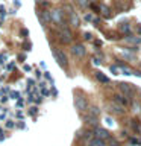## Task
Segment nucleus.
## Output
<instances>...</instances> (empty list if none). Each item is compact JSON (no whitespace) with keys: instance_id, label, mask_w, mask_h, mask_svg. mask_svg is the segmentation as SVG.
<instances>
[{"instance_id":"f257e3e1","label":"nucleus","mask_w":141,"mask_h":146,"mask_svg":"<svg viewBox=\"0 0 141 146\" xmlns=\"http://www.w3.org/2000/svg\"><path fill=\"white\" fill-rule=\"evenodd\" d=\"M53 56L55 59L59 62V66H67V56H65V53L62 52V50H59V49H53Z\"/></svg>"},{"instance_id":"f03ea898","label":"nucleus","mask_w":141,"mask_h":146,"mask_svg":"<svg viewBox=\"0 0 141 146\" xmlns=\"http://www.w3.org/2000/svg\"><path fill=\"white\" fill-rule=\"evenodd\" d=\"M59 40L62 41V43H71L73 36H71V32L67 29V27H64L62 31H59Z\"/></svg>"},{"instance_id":"7ed1b4c3","label":"nucleus","mask_w":141,"mask_h":146,"mask_svg":"<svg viewBox=\"0 0 141 146\" xmlns=\"http://www.w3.org/2000/svg\"><path fill=\"white\" fill-rule=\"evenodd\" d=\"M71 52H73V55H76V56H79V58H82L85 55V47L82 44H74L71 47Z\"/></svg>"},{"instance_id":"20e7f679","label":"nucleus","mask_w":141,"mask_h":146,"mask_svg":"<svg viewBox=\"0 0 141 146\" xmlns=\"http://www.w3.org/2000/svg\"><path fill=\"white\" fill-rule=\"evenodd\" d=\"M118 87H120L121 93L125 96H132V94H134V88H132L129 84H118Z\"/></svg>"},{"instance_id":"39448f33","label":"nucleus","mask_w":141,"mask_h":146,"mask_svg":"<svg viewBox=\"0 0 141 146\" xmlns=\"http://www.w3.org/2000/svg\"><path fill=\"white\" fill-rule=\"evenodd\" d=\"M94 134H96L97 139H102V140H105V139H108V137H109V132L106 129H103V128H96Z\"/></svg>"},{"instance_id":"423d86ee","label":"nucleus","mask_w":141,"mask_h":146,"mask_svg":"<svg viewBox=\"0 0 141 146\" xmlns=\"http://www.w3.org/2000/svg\"><path fill=\"white\" fill-rule=\"evenodd\" d=\"M76 108L79 110V111H85L86 110V100L84 98H80V96L76 98Z\"/></svg>"},{"instance_id":"0eeeda50","label":"nucleus","mask_w":141,"mask_h":146,"mask_svg":"<svg viewBox=\"0 0 141 146\" xmlns=\"http://www.w3.org/2000/svg\"><path fill=\"white\" fill-rule=\"evenodd\" d=\"M38 15L41 18V21H43V25H47L49 21H52V15H50L49 11H43V12H40Z\"/></svg>"},{"instance_id":"6e6552de","label":"nucleus","mask_w":141,"mask_h":146,"mask_svg":"<svg viewBox=\"0 0 141 146\" xmlns=\"http://www.w3.org/2000/svg\"><path fill=\"white\" fill-rule=\"evenodd\" d=\"M85 120L90 123V125H93V126H96L97 125V116H94V114H91V113H88L85 116Z\"/></svg>"},{"instance_id":"1a4fd4ad","label":"nucleus","mask_w":141,"mask_h":146,"mask_svg":"<svg viewBox=\"0 0 141 146\" xmlns=\"http://www.w3.org/2000/svg\"><path fill=\"white\" fill-rule=\"evenodd\" d=\"M50 15H52V20L55 23H61V20H62V12L61 11H53V12H50Z\"/></svg>"},{"instance_id":"9d476101","label":"nucleus","mask_w":141,"mask_h":146,"mask_svg":"<svg viewBox=\"0 0 141 146\" xmlns=\"http://www.w3.org/2000/svg\"><path fill=\"white\" fill-rule=\"evenodd\" d=\"M114 100H115L117 104H120L121 107H126V105H127V99L123 98L121 94H115V96H114Z\"/></svg>"},{"instance_id":"9b49d317","label":"nucleus","mask_w":141,"mask_h":146,"mask_svg":"<svg viewBox=\"0 0 141 146\" xmlns=\"http://www.w3.org/2000/svg\"><path fill=\"white\" fill-rule=\"evenodd\" d=\"M9 99H12V100H17V99H20V98H23V94H21V91H15V90H11L9 91V96H8Z\"/></svg>"},{"instance_id":"f8f14e48","label":"nucleus","mask_w":141,"mask_h":146,"mask_svg":"<svg viewBox=\"0 0 141 146\" xmlns=\"http://www.w3.org/2000/svg\"><path fill=\"white\" fill-rule=\"evenodd\" d=\"M90 146H105V141L102 140V139H91L90 140Z\"/></svg>"},{"instance_id":"ddd939ff","label":"nucleus","mask_w":141,"mask_h":146,"mask_svg":"<svg viewBox=\"0 0 141 146\" xmlns=\"http://www.w3.org/2000/svg\"><path fill=\"white\" fill-rule=\"evenodd\" d=\"M111 111H112V113H115V114H123V113H125V110H123L120 105L114 104V105H111Z\"/></svg>"},{"instance_id":"4468645a","label":"nucleus","mask_w":141,"mask_h":146,"mask_svg":"<svg viewBox=\"0 0 141 146\" xmlns=\"http://www.w3.org/2000/svg\"><path fill=\"white\" fill-rule=\"evenodd\" d=\"M15 107H17L18 110H21L23 107H24V98H20V99H17V100H15Z\"/></svg>"},{"instance_id":"2eb2a0df","label":"nucleus","mask_w":141,"mask_h":146,"mask_svg":"<svg viewBox=\"0 0 141 146\" xmlns=\"http://www.w3.org/2000/svg\"><path fill=\"white\" fill-rule=\"evenodd\" d=\"M70 21H71L73 26H79V18H77L74 14H71V15H70Z\"/></svg>"},{"instance_id":"dca6fc26","label":"nucleus","mask_w":141,"mask_h":146,"mask_svg":"<svg viewBox=\"0 0 141 146\" xmlns=\"http://www.w3.org/2000/svg\"><path fill=\"white\" fill-rule=\"evenodd\" d=\"M96 76H97V79H99V81L105 82V84H108V82H109V79H108V78L105 76V75H102V73H97V75H96Z\"/></svg>"},{"instance_id":"f3484780","label":"nucleus","mask_w":141,"mask_h":146,"mask_svg":"<svg viewBox=\"0 0 141 146\" xmlns=\"http://www.w3.org/2000/svg\"><path fill=\"white\" fill-rule=\"evenodd\" d=\"M36 113H38V107H36V105H32V107L29 108V114L30 116H35Z\"/></svg>"},{"instance_id":"a211bd4d","label":"nucleus","mask_w":141,"mask_h":146,"mask_svg":"<svg viewBox=\"0 0 141 146\" xmlns=\"http://www.w3.org/2000/svg\"><path fill=\"white\" fill-rule=\"evenodd\" d=\"M90 113H91V114H94V116H97V114L100 113V110H99L97 107H91V110H90Z\"/></svg>"},{"instance_id":"6ab92c4d","label":"nucleus","mask_w":141,"mask_h":146,"mask_svg":"<svg viewBox=\"0 0 141 146\" xmlns=\"http://www.w3.org/2000/svg\"><path fill=\"white\" fill-rule=\"evenodd\" d=\"M132 128H134L135 131H138V132H141V125H140V123H132Z\"/></svg>"},{"instance_id":"aec40b11","label":"nucleus","mask_w":141,"mask_h":146,"mask_svg":"<svg viewBox=\"0 0 141 146\" xmlns=\"http://www.w3.org/2000/svg\"><path fill=\"white\" fill-rule=\"evenodd\" d=\"M85 20H86V21H94L96 18L91 15V14H86V15H85Z\"/></svg>"},{"instance_id":"412c9836","label":"nucleus","mask_w":141,"mask_h":146,"mask_svg":"<svg viewBox=\"0 0 141 146\" xmlns=\"http://www.w3.org/2000/svg\"><path fill=\"white\" fill-rule=\"evenodd\" d=\"M91 139H93V132H90V131H88V132L85 134V140H88V141H90Z\"/></svg>"},{"instance_id":"4be33fe9","label":"nucleus","mask_w":141,"mask_h":146,"mask_svg":"<svg viewBox=\"0 0 141 146\" xmlns=\"http://www.w3.org/2000/svg\"><path fill=\"white\" fill-rule=\"evenodd\" d=\"M14 66H15V61H11V62L8 64V67H6V68H8V70H12Z\"/></svg>"},{"instance_id":"5701e85b","label":"nucleus","mask_w":141,"mask_h":146,"mask_svg":"<svg viewBox=\"0 0 141 146\" xmlns=\"http://www.w3.org/2000/svg\"><path fill=\"white\" fill-rule=\"evenodd\" d=\"M80 6H88V0H79Z\"/></svg>"},{"instance_id":"b1692460","label":"nucleus","mask_w":141,"mask_h":146,"mask_svg":"<svg viewBox=\"0 0 141 146\" xmlns=\"http://www.w3.org/2000/svg\"><path fill=\"white\" fill-rule=\"evenodd\" d=\"M102 11H103V14H105V17H109V12H108V8H106V6H102Z\"/></svg>"},{"instance_id":"393cba45","label":"nucleus","mask_w":141,"mask_h":146,"mask_svg":"<svg viewBox=\"0 0 141 146\" xmlns=\"http://www.w3.org/2000/svg\"><path fill=\"white\" fill-rule=\"evenodd\" d=\"M35 76L38 78V79H41V76H43V72H41V70H36V72H35Z\"/></svg>"},{"instance_id":"a878e982","label":"nucleus","mask_w":141,"mask_h":146,"mask_svg":"<svg viewBox=\"0 0 141 146\" xmlns=\"http://www.w3.org/2000/svg\"><path fill=\"white\" fill-rule=\"evenodd\" d=\"M130 141H132L134 145H138V143H141V140H140V139H132Z\"/></svg>"},{"instance_id":"bb28decb","label":"nucleus","mask_w":141,"mask_h":146,"mask_svg":"<svg viewBox=\"0 0 141 146\" xmlns=\"http://www.w3.org/2000/svg\"><path fill=\"white\" fill-rule=\"evenodd\" d=\"M121 31H126V32H129V26H127V25H123V26H121Z\"/></svg>"},{"instance_id":"cd10ccee","label":"nucleus","mask_w":141,"mask_h":146,"mask_svg":"<svg viewBox=\"0 0 141 146\" xmlns=\"http://www.w3.org/2000/svg\"><path fill=\"white\" fill-rule=\"evenodd\" d=\"M84 36H85V40H91V38H93V35H91V34H85Z\"/></svg>"},{"instance_id":"c85d7f7f","label":"nucleus","mask_w":141,"mask_h":146,"mask_svg":"<svg viewBox=\"0 0 141 146\" xmlns=\"http://www.w3.org/2000/svg\"><path fill=\"white\" fill-rule=\"evenodd\" d=\"M111 70L115 73V75H118V68H117V67H111Z\"/></svg>"},{"instance_id":"c756f323","label":"nucleus","mask_w":141,"mask_h":146,"mask_svg":"<svg viewBox=\"0 0 141 146\" xmlns=\"http://www.w3.org/2000/svg\"><path fill=\"white\" fill-rule=\"evenodd\" d=\"M23 68H24L26 72H30V66H24V67H23Z\"/></svg>"},{"instance_id":"7c9ffc66","label":"nucleus","mask_w":141,"mask_h":146,"mask_svg":"<svg viewBox=\"0 0 141 146\" xmlns=\"http://www.w3.org/2000/svg\"><path fill=\"white\" fill-rule=\"evenodd\" d=\"M138 32H140V34H141V26H140V27H138Z\"/></svg>"},{"instance_id":"2f4dec72","label":"nucleus","mask_w":141,"mask_h":146,"mask_svg":"<svg viewBox=\"0 0 141 146\" xmlns=\"http://www.w3.org/2000/svg\"><path fill=\"white\" fill-rule=\"evenodd\" d=\"M0 132H3V128L2 126H0Z\"/></svg>"}]
</instances>
